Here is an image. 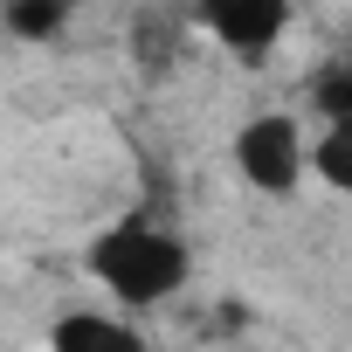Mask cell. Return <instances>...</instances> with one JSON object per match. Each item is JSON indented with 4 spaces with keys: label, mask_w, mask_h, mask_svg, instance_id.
Segmentation results:
<instances>
[{
    "label": "cell",
    "mask_w": 352,
    "mask_h": 352,
    "mask_svg": "<svg viewBox=\"0 0 352 352\" xmlns=\"http://www.w3.org/2000/svg\"><path fill=\"white\" fill-rule=\"evenodd\" d=\"M83 270L97 276V290L111 297V311L145 318V311L173 304L194 283V249L173 235L166 221H152V214H118V221H104L90 235Z\"/></svg>",
    "instance_id": "6da1fadb"
},
{
    "label": "cell",
    "mask_w": 352,
    "mask_h": 352,
    "mask_svg": "<svg viewBox=\"0 0 352 352\" xmlns=\"http://www.w3.org/2000/svg\"><path fill=\"white\" fill-rule=\"evenodd\" d=\"M311 180L352 201V124H318L311 131Z\"/></svg>",
    "instance_id": "5b68a950"
},
{
    "label": "cell",
    "mask_w": 352,
    "mask_h": 352,
    "mask_svg": "<svg viewBox=\"0 0 352 352\" xmlns=\"http://www.w3.org/2000/svg\"><path fill=\"white\" fill-rule=\"evenodd\" d=\"M49 352H152L145 345V331H138V318H124V311H97V304H76V311H63L56 324H49Z\"/></svg>",
    "instance_id": "277c9868"
},
{
    "label": "cell",
    "mask_w": 352,
    "mask_h": 352,
    "mask_svg": "<svg viewBox=\"0 0 352 352\" xmlns=\"http://www.w3.org/2000/svg\"><path fill=\"white\" fill-rule=\"evenodd\" d=\"M311 111L318 124H352V56H331L311 69Z\"/></svg>",
    "instance_id": "8992f818"
},
{
    "label": "cell",
    "mask_w": 352,
    "mask_h": 352,
    "mask_svg": "<svg viewBox=\"0 0 352 352\" xmlns=\"http://www.w3.org/2000/svg\"><path fill=\"white\" fill-rule=\"evenodd\" d=\"M228 166L249 194H270V201H290L304 180H311V131L297 111H256L235 124L228 138Z\"/></svg>",
    "instance_id": "7a4b0ae2"
},
{
    "label": "cell",
    "mask_w": 352,
    "mask_h": 352,
    "mask_svg": "<svg viewBox=\"0 0 352 352\" xmlns=\"http://www.w3.org/2000/svg\"><path fill=\"white\" fill-rule=\"evenodd\" d=\"M0 28H8V35H21V42H49V35H63V28H69V8H56V0L28 8V0H21V8H8V14H0Z\"/></svg>",
    "instance_id": "52a82bcc"
},
{
    "label": "cell",
    "mask_w": 352,
    "mask_h": 352,
    "mask_svg": "<svg viewBox=\"0 0 352 352\" xmlns=\"http://www.w3.org/2000/svg\"><path fill=\"white\" fill-rule=\"evenodd\" d=\"M187 28L208 35L235 63H263L290 35V8H283V0H201V8L187 14Z\"/></svg>",
    "instance_id": "3957f363"
}]
</instances>
